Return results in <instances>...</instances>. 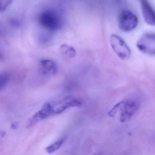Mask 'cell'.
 Wrapping results in <instances>:
<instances>
[{
	"instance_id": "4fadbf2b",
	"label": "cell",
	"mask_w": 155,
	"mask_h": 155,
	"mask_svg": "<svg viewBox=\"0 0 155 155\" xmlns=\"http://www.w3.org/2000/svg\"><path fill=\"white\" fill-rule=\"evenodd\" d=\"M13 0H0V12L7 9L12 3Z\"/></svg>"
},
{
	"instance_id": "7a4b0ae2",
	"label": "cell",
	"mask_w": 155,
	"mask_h": 155,
	"mask_svg": "<svg viewBox=\"0 0 155 155\" xmlns=\"http://www.w3.org/2000/svg\"><path fill=\"white\" fill-rule=\"evenodd\" d=\"M39 22L45 29L54 31L61 28L63 21L58 12L53 9H48L41 13L39 17Z\"/></svg>"
},
{
	"instance_id": "5b68a950",
	"label": "cell",
	"mask_w": 155,
	"mask_h": 155,
	"mask_svg": "<svg viewBox=\"0 0 155 155\" xmlns=\"http://www.w3.org/2000/svg\"><path fill=\"white\" fill-rule=\"evenodd\" d=\"M110 44L112 50L118 58L127 60L131 56V50L125 41L120 37L112 34L110 37Z\"/></svg>"
},
{
	"instance_id": "52a82bcc",
	"label": "cell",
	"mask_w": 155,
	"mask_h": 155,
	"mask_svg": "<svg viewBox=\"0 0 155 155\" xmlns=\"http://www.w3.org/2000/svg\"><path fill=\"white\" fill-rule=\"evenodd\" d=\"M51 116L52 115L50 104L49 102H48L44 104L42 108L37 113H35L29 120L27 124V126L29 127H32L38 122L45 119Z\"/></svg>"
},
{
	"instance_id": "5bb4252c",
	"label": "cell",
	"mask_w": 155,
	"mask_h": 155,
	"mask_svg": "<svg viewBox=\"0 0 155 155\" xmlns=\"http://www.w3.org/2000/svg\"><path fill=\"white\" fill-rule=\"evenodd\" d=\"M2 58V53H1V52H0V59H1Z\"/></svg>"
},
{
	"instance_id": "3957f363",
	"label": "cell",
	"mask_w": 155,
	"mask_h": 155,
	"mask_svg": "<svg viewBox=\"0 0 155 155\" xmlns=\"http://www.w3.org/2000/svg\"><path fill=\"white\" fill-rule=\"evenodd\" d=\"M52 115H58L67 109L73 107H80L82 105L81 101L72 97H67L58 100L49 102Z\"/></svg>"
},
{
	"instance_id": "6da1fadb",
	"label": "cell",
	"mask_w": 155,
	"mask_h": 155,
	"mask_svg": "<svg viewBox=\"0 0 155 155\" xmlns=\"http://www.w3.org/2000/svg\"><path fill=\"white\" fill-rule=\"evenodd\" d=\"M138 108V103L134 101H122L109 111L108 115L110 117L118 119L121 123H125L134 116Z\"/></svg>"
},
{
	"instance_id": "ba28073f",
	"label": "cell",
	"mask_w": 155,
	"mask_h": 155,
	"mask_svg": "<svg viewBox=\"0 0 155 155\" xmlns=\"http://www.w3.org/2000/svg\"><path fill=\"white\" fill-rule=\"evenodd\" d=\"M139 1L145 22L150 26H154L155 24V12L148 0H139Z\"/></svg>"
},
{
	"instance_id": "30bf717a",
	"label": "cell",
	"mask_w": 155,
	"mask_h": 155,
	"mask_svg": "<svg viewBox=\"0 0 155 155\" xmlns=\"http://www.w3.org/2000/svg\"><path fill=\"white\" fill-rule=\"evenodd\" d=\"M60 51L62 55L71 58L76 56V51L75 49L67 44H63L61 46Z\"/></svg>"
},
{
	"instance_id": "8992f818",
	"label": "cell",
	"mask_w": 155,
	"mask_h": 155,
	"mask_svg": "<svg viewBox=\"0 0 155 155\" xmlns=\"http://www.w3.org/2000/svg\"><path fill=\"white\" fill-rule=\"evenodd\" d=\"M137 47L140 52L154 56L155 54V35L153 33L143 34L137 43Z\"/></svg>"
},
{
	"instance_id": "277c9868",
	"label": "cell",
	"mask_w": 155,
	"mask_h": 155,
	"mask_svg": "<svg viewBox=\"0 0 155 155\" xmlns=\"http://www.w3.org/2000/svg\"><path fill=\"white\" fill-rule=\"evenodd\" d=\"M118 23L120 29L124 32H130L135 29L138 23L137 17L130 11L124 9L119 14Z\"/></svg>"
},
{
	"instance_id": "8fae6325",
	"label": "cell",
	"mask_w": 155,
	"mask_h": 155,
	"mask_svg": "<svg viewBox=\"0 0 155 155\" xmlns=\"http://www.w3.org/2000/svg\"><path fill=\"white\" fill-rule=\"evenodd\" d=\"M65 139L64 138H62L57 140V141L54 142L53 144L47 147L46 149V151L48 153H50V154L53 153L56 150H58L61 147L64 141H65Z\"/></svg>"
},
{
	"instance_id": "7c38bea8",
	"label": "cell",
	"mask_w": 155,
	"mask_h": 155,
	"mask_svg": "<svg viewBox=\"0 0 155 155\" xmlns=\"http://www.w3.org/2000/svg\"><path fill=\"white\" fill-rule=\"evenodd\" d=\"M10 75L8 72L0 73V91L3 89L8 83Z\"/></svg>"
},
{
	"instance_id": "9c48e42d",
	"label": "cell",
	"mask_w": 155,
	"mask_h": 155,
	"mask_svg": "<svg viewBox=\"0 0 155 155\" xmlns=\"http://www.w3.org/2000/svg\"><path fill=\"white\" fill-rule=\"evenodd\" d=\"M39 71L43 76L51 77L58 72V66L54 61L50 59H44L40 62Z\"/></svg>"
}]
</instances>
